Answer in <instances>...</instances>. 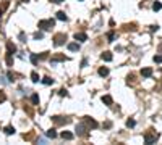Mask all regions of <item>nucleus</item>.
Here are the masks:
<instances>
[{"mask_svg":"<svg viewBox=\"0 0 162 145\" xmlns=\"http://www.w3.org/2000/svg\"><path fill=\"white\" fill-rule=\"evenodd\" d=\"M54 26H55L54 19H41L39 21V29H42V31H50Z\"/></svg>","mask_w":162,"mask_h":145,"instance_id":"f257e3e1","label":"nucleus"},{"mask_svg":"<svg viewBox=\"0 0 162 145\" xmlns=\"http://www.w3.org/2000/svg\"><path fill=\"white\" fill-rule=\"evenodd\" d=\"M65 40H66V34L59 32V34H55V37H54V45L55 47H60V45L65 44Z\"/></svg>","mask_w":162,"mask_h":145,"instance_id":"f03ea898","label":"nucleus"},{"mask_svg":"<svg viewBox=\"0 0 162 145\" xmlns=\"http://www.w3.org/2000/svg\"><path fill=\"white\" fill-rule=\"evenodd\" d=\"M157 137H159V134H156V132H146L144 134V142L148 143V145H151V143H156V140H157Z\"/></svg>","mask_w":162,"mask_h":145,"instance_id":"7ed1b4c3","label":"nucleus"},{"mask_svg":"<svg viewBox=\"0 0 162 145\" xmlns=\"http://www.w3.org/2000/svg\"><path fill=\"white\" fill-rule=\"evenodd\" d=\"M76 134L80 135V137H88V126H84L83 123H80L78 126H76Z\"/></svg>","mask_w":162,"mask_h":145,"instance_id":"20e7f679","label":"nucleus"},{"mask_svg":"<svg viewBox=\"0 0 162 145\" xmlns=\"http://www.w3.org/2000/svg\"><path fill=\"white\" fill-rule=\"evenodd\" d=\"M84 124L88 126V129H96L97 126H99V124H97V121H96V119H92L91 116H84Z\"/></svg>","mask_w":162,"mask_h":145,"instance_id":"39448f33","label":"nucleus"},{"mask_svg":"<svg viewBox=\"0 0 162 145\" xmlns=\"http://www.w3.org/2000/svg\"><path fill=\"white\" fill-rule=\"evenodd\" d=\"M52 121H54L57 126H62V124H68V123H70V118H63V116H54Z\"/></svg>","mask_w":162,"mask_h":145,"instance_id":"423d86ee","label":"nucleus"},{"mask_svg":"<svg viewBox=\"0 0 162 145\" xmlns=\"http://www.w3.org/2000/svg\"><path fill=\"white\" fill-rule=\"evenodd\" d=\"M68 58H66L65 55H62V53H57V55H54L52 56V60H50V63H52V66H55L57 65V61H66Z\"/></svg>","mask_w":162,"mask_h":145,"instance_id":"0eeeda50","label":"nucleus"},{"mask_svg":"<svg viewBox=\"0 0 162 145\" xmlns=\"http://www.w3.org/2000/svg\"><path fill=\"white\" fill-rule=\"evenodd\" d=\"M75 39H76V40H80V42H86V40H88V36L84 34V32H76V34H75Z\"/></svg>","mask_w":162,"mask_h":145,"instance_id":"6e6552de","label":"nucleus"},{"mask_svg":"<svg viewBox=\"0 0 162 145\" xmlns=\"http://www.w3.org/2000/svg\"><path fill=\"white\" fill-rule=\"evenodd\" d=\"M141 76L143 77H151L152 76V68H143V69H141Z\"/></svg>","mask_w":162,"mask_h":145,"instance_id":"1a4fd4ad","label":"nucleus"},{"mask_svg":"<svg viewBox=\"0 0 162 145\" xmlns=\"http://www.w3.org/2000/svg\"><path fill=\"white\" fill-rule=\"evenodd\" d=\"M8 7H10V2L8 0H5V2H2V5H0V16H2L7 10H8Z\"/></svg>","mask_w":162,"mask_h":145,"instance_id":"9d476101","label":"nucleus"},{"mask_svg":"<svg viewBox=\"0 0 162 145\" xmlns=\"http://www.w3.org/2000/svg\"><path fill=\"white\" fill-rule=\"evenodd\" d=\"M68 50H70V52H78V50H80V44H78V42L68 44Z\"/></svg>","mask_w":162,"mask_h":145,"instance_id":"9b49d317","label":"nucleus"},{"mask_svg":"<svg viewBox=\"0 0 162 145\" xmlns=\"http://www.w3.org/2000/svg\"><path fill=\"white\" fill-rule=\"evenodd\" d=\"M60 135H62V139H65V140H71V139H73V134L68 132V131H63Z\"/></svg>","mask_w":162,"mask_h":145,"instance_id":"f8f14e48","label":"nucleus"},{"mask_svg":"<svg viewBox=\"0 0 162 145\" xmlns=\"http://www.w3.org/2000/svg\"><path fill=\"white\" fill-rule=\"evenodd\" d=\"M7 50L10 52V53H15L16 52V45L13 42H7Z\"/></svg>","mask_w":162,"mask_h":145,"instance_id":"ddd939ff","label":"nucleus"},{"mask_svg":"<svg viewBox=\"0 0 162 145\" xmlns=\"http://www.w3.org/2000/svg\"><path fill=\"white\" fill-rule=\"evenodd\" d=\"M101 56H102V60H104V61H112V58H113L110 52H104Z\"/></svg>","mask_w":162,"mask_h":145,"instance_id":"4468645a","label":"nucleus"},{"mask_svg":"<svg viewBox=\"0 0 162 145\" xmlns=\"http://www.w3.org/2000/svg\"><path fill=\"white\" fill-rule=\"evenodd\" d=\"M107 74H109V68H106V66L99 68V76H101V77H106Z\"/></svg>","mask_w":162,"mask_h":145,"instance_id":"2eb2a0df","label":"nucleus"},{"mask_svg":"<svg viewBox=\"0 0 162 145\" xmlns=\"http://www.w3.org/2000/svg\"><path fill=\"white\" fill-rule=\"evenodd\" d=\"M57 19H60V21H66V15H65V11H57Z\"/></svg>","mask_w":162,"mask_h":145,"instance_id":"dca6fc26","label":"nucleus"},{"mask_svg":"<svg viewBox=\"0 0 162 145\" xmlns=\"http://www.w3.org/2000/svg\"><path fill=\"white\" fill-rule=\"evenodd\" d=\"M7 65L8 66H13V53H10V52L7 53Z\"/></svg>","mask_w":162,"mask_h":145,"instance_id":"f3484780","label":"nucleus"},{"mask_svg":"<svg viewBox=\"0 0 162 145\" xmlns=\"http://www.w3.org/2000/svg\"><path fill=\"white\" fill-rule=\"evenodd\" d=\"M102 103L112 105V97H110V95H104V97H102Z\"/></svg>","mask_w":162,"mask_h":145,"instance_id":"a211bd4d","label":"nucleus"},{"mask_svg":"<svg viewBox=\"0 0 162 145\" xmlns=\"http://www.w3.org/2000/svg\"><path fill=\"white\" fill-rule=\"evenodd\" d=\"M31 102H33V105H39V95L33 94V95H31Z\"/></svg>","mask_w":162,"mask_h":145,"instance_id":"6ab92c4d","label":"nucleus"},{"mask_svg":"<svg viewBox=\"0 0 162 145\" xmlns=\"http://www.w3.org/2000/svg\"><path fill=\"white\" fill-rule=\"evenodd\" d=\"M31 81H33V82H39V81H41V79H39V74H37L36 71L31 73Z\"/></svg>","mask_w":162,"mask_h":145,"instance_id":"aec40b11","label":"nucleus"},{"mask_svg":"<svg viewBox=\"0 0 162 145\" xmlns=\"http://www.w3.org/2000/svg\"><path fill=\"white\" fill-rule=\"evenodd\" d=\"M41 81H42V84H45V85H52V84H54L52 77H44V79H41Z\"/></svg>","mask_w":162,"mask_h":145,"instance_id":"412c9836","label":"nucleus"},{"mask_svg":"<svg viewBox=\"0 0 162 145\" xmlns=\"http://www.w3.org/2000/svg\"><path fill=\"white\" fill-rule=\"evenodd\" d=\"M5 134H7V135L15 134V127H13V126H7V127H5Z\"/></svg>","mask_w":162,"mask_h":145,"instance_id":"4be33fe9","label":"nucleus"},{"mask_svg":"<svg viewBox=\"0 0 162 145\" xmlns=\"http://www.w3.org/2000/svg\"><path fill=\"white\" fill-rule=\"evenodd\" d=\"M47 137H49V139H55V137H57L55 129H49V131H47Z\"/></svg>","mask_w":162,"mask_h":145,"instance_id":"5701e85b","label":"nucleus"},{"mask_svg":"<svg viewBox=\"0 0 162 145\" xmlns=\"http://www.w3.org/2000/svg\"><path fill=\"white\" fill-rule=\"evenodd\" d=\"M135 126H136V121L133 119V118L127 119V127H135Z\"/></svg>","mask_w":162,"mask_h":145,"instance_id":"b1692460","label":"nucleus"},{"mask_svg":"<svg viewBox=\"0 0 162 145\" xmlns=\"http://www.w3.org/2000/svg\"><path fill=\"white\" fill-rule=\"evenodd\" d=\"M29 58H31V63H33V65H37V61H39V56H37L36 53H31Z\"/></svg>","mask_w":162,"mask_h":145,"instance_id":"393cba45","label":"nucleus"},{"mask_svg":"<svg viewBox=\"0 0 162 145\" xmlns=\"http://www.w3.org/2000/svg\"><path fill=\"white\" fill-rule=\"evenodd\" d=\"M160 8H162V3H160V2H154V3H152V10H154V11H159Z\"/></svg>","mask_w":162,"mask_h":145,"instance_id":"a878e982","label":"nucleus"},{"mask_svg":"<svg viewBox=\"0 0 162 145\" xmlns=\"http://www.w3.org/2000/svg\"><path fill=\"white\" fill-rule=\"evenodd\" d=\"M36 40H41V39H44V34L41 32V31H37V32H34V36H33Z\"/></svg>","mask_w":162,"mask_h":145,"instance_id":"bb28decb","label":"nucleus"},{"mask_svg":"<svg viewBox=\"0 0 162 145\" xmlns=\"http://www.w3.org/2000/svg\"><path fill=\"white\" fill-rule=\"evenodd\" d=\"M59 95H60V97H66V95H68V90H66V89H60V90H59Z\"/></svg>","mask_w":162,"mask_h":145,"instance_id":"cd10ccee","label":"nucleus"},{"mask_svg":"<svg viewBox=\"0 0 162 145\" xmlns=\"http://www.w3.org/2000/svg\"><path fill=\"white\" fill-rule=\"evenodd\" d=\"M7 100V95H5V92H2V90H0V103H3Z\"/></svg>","mask_w":162,"mask_h":145,"instance_id":"c85d7f7f","label":"nucleus"},{"mask_svg":"<svg viewBox=\"0 0 162 145\" xmlns=\"http://www.w3.org/2000/svg\"><path fill=\"white\" fill-rule=\"evenodd\" d=\"M15 76H16V74L10 71V73H8V81H10V82H13V81H15Z\"/></svg>","mask_w":162,"mask_h":145,"instance_id":"c756f323","label":"nucleus"},{"mask_svg":"<svg viewBox=\"0 0 162 145\" xmlns=\"http://www.w3.org/2000/svg\"><path fill=\"white\" fill-rule=\"evenodd\" d=\"M154 61L156 63H162V55H154Z\"/></svg>","mask_w":162,"mask_h":145,"instance_id":"7c9ffc66","label":"nucleus"},{"mask_svg":"<svg viewBox=\"0 0 162 145\" xmlns=\"http://www.w3.org/2000/svg\"><path fill=\"white\" fill-rule=\"evenodd\" d=\"M107 39H109L107 42H113V39H115V34H113V32H110V34L107 36Z\"/></svg>","mask_w":162,"mask_h":145,"instance_id":"2f4dec72","label":"nucleus"},{"mask_svg":"<svg viewBox=\"0 0 162 145\" xmlns=\"http://www.w3.org/2000/svg\"><path fill=\"white\" fill-rule=\"evenodd\" d=\"M47 56H49V53H47V52H44V53H41V55H39V60H45Z\"/></svg>","mask_w":162,"mask_h":145,"instance_id":"473e14b6","label":"nucleus"},{"mask_svg":"<svg viewBox=\"0 0 162 145\" xmlns=\"http://www.w3.org/2000/svg\"><path fill=\"white\" fill-rule=\"evenodd\" d=\"M50 2H52V3H63L65 0H50Z\"/></svg>","mask_w":162,"mask_h":145,"instance_id":"72a5a7b5","label":"nucleus"},{"mask_svg":"<svg viewBox=\"0 0 162 145\" xmlns=\"http://www.w3.org/2000/svg\"><path fill=\"white\" fill-rule=\"evenodd\" d=\"M20 39H21L23 42H26V37H24V32H21V34H20Z\"/></svg>","mask_w":162,"mask_h":145,"instance_id":"f704fd0d","label":"nucleus"},{"mask_svg":"<svg viewBox=\"0 0 162 145\" xmlns=\"http://www.w3.org/2000/svg\"><path fill=\"white\" fill-rule=\"evenodd\" d=\"M157 29H159V26L156 24V26H151V31H157Z\"/></svg>","mask_w":162,"mask_h":145,"instance_id":"c9c22d12","label":"nucleus"},{"mask_svg":"<svg viewBox=\"0 0 162 145\" xmlns=\"http://www.w3.org/2000/svg\"><path fill=\"white\" fill-rule=\"evenodd\" d=\"M86 65H88V61H86V60H83V61H81V68H84Z\"/></svg>","mask_w":162,"mask_h":145,"instance_id":"e433bc0d","label":"nucleus"},{"mask_svg":"<svg viewBox=\"0 0 162 145\" xmlns=\"http://www.w3.org/2000/svg\"><path fill=\"white\" fill-rule=\"evenodd\" d=\"M21 2H24V3H26V2H29V0H21Z\"/></svg>","mask_w":162,"mask_h":145,"instance_id":"4c0bfd02","label":"nucleus"},{"mask_svg":"<svg viewBox=\"0 0 162 145\" xmlns=\"http://www.w3.org/2000/svg\"><path fill=\"white\" fill-rule=\"evenodd\" d=\"M80 2H81V0H80Z\"/></svg>","mask_w":162,"mask_h":145,"instance_id":"58836bf2","label":"nucleus"}]
</instances>
